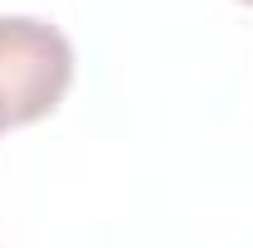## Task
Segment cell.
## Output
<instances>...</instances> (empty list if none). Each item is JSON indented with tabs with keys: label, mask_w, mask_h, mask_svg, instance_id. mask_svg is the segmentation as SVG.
Segmentation results:
<instances>
[{
	"label": "cell",
	"mask_w": 253,
	"mask_h": 248,
	"mask_svg": "<svg viewBox=\"0 0 253 248\" xmlns=\"http://www.w3.org/2000/svg\"><path fill=\"white\" fill-rule=\"evenodd\" d=\"M73 83V44L34 15H0V131L49 117Z\"/></svg>",
	"instance_id": "6da1fadb"
},
{
	"label": "cell",
	"mask_w": 253,
	"mask_h": 248,
	"mask_svg": "<svg viewBox=\"0 0 253 248\" xmlns=\"http://www.w3.org/2000/svg\"><path fill=\"white\" fill-rule=\"evenodd\" d=\"M244 5H253V0H244Z\"/></svg>",
	"instance_id": "7a4b0ae2"
}]
</instances>
